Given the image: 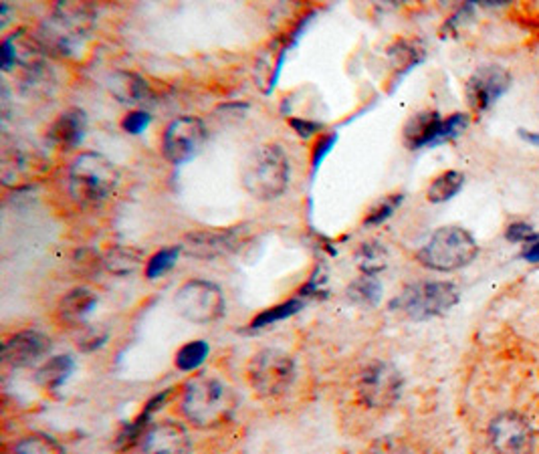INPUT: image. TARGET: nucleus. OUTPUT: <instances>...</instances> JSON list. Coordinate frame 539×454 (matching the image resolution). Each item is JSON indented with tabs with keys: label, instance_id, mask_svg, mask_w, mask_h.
<instances>
[{
	"label": "nucleus",
	"instance_id": "obj_1",
	"mask_svg": "<svg viewBox=\"0 0 539 454\" xmlns=\"http://www.w3.org/2000/svg\"><path fill=\"white\" fill-rule=\"evenodd\" d=\"M237 404V394L228 384L210 374H196L185 385L182 414L192 427L210 430L233 418Z\"/></svg>",
	"mask_w": 539,
	"mask_h": 454
},
{
	"label": "nucleus",
	"instance_id": "obj_2",
	"mask_svg": "<svg viewBox=\"0 0 539 454\" xmlns=\"http://www.w3.org/2000/svg\"><path fill=\"white\" fill-rule=\"evenodd\" d=\"M95 23L93 8L79 3H59L38 28L37 41L45 51L69 57L83 47Z\"/></svg>",
	"mask_w": 539,
	"mask_h": 454
},
{
	"label": "nucleus",
	"instance_id": "obj_3",
	"mask_svg": "<svg viewBox=\"0 0 539 454\" xmlns=\"http://www.w3.org/2000/svg\"><path fill=\"white\" fill-rule=\"evenodd\" d=\"M120 182L115 164L98 152H83L71 162L69 195L81 206L101 205Z\"/></svg>",
	"mask_w": 539,
	"mask_h": 454
},
{
	"label": "nucleus",
	"instance_id": "obj_4",
	"mask_svg": "<svg viewBox=\"0 0 539 454\" xmlns=\"http://www.w3.org/2000/svg\"><path fill=\"white\" fill-rule=\"evenodd\" d=\"M289 185L287 153L277 143H263L255 148L243 166V186L257 200H273Z\"/></svg>",
	"mask_w": 539,
	"mask_h": 454
},
{
	"label": "nucleus",
	"instance_id": "obj_5",
	"mask_svg": "<svg viewBox=\"0 0 539 454\" xmlns=\"http://www.w3.org/2000/svg\"><path fill=\"white\" fill-rule=\"evenodd\" d=\"M479 253L475 237L460 227H442L420 248L418 260L427 269L439 273L463 269L475 260Z\"/></svg>",
	"mask_w": 539,
	"mask_h": 454
},
{
	"label": "nucleus",
	"instance_id": "obj_6",
	"mask_svg": "<svg viewBox=\"0 0 539 454\" xmlns=\"http://www.w3.org/2000/svg\"><path fill=\"white\" fill-rule=\"evenodd\" d=\"M459 303V289L447 281H422L408 285L394 299L392 309L404 313L414 322L447 313Z\"/></svg>",
	"mask_w": 539,
	"mask_h": 454
},
{
	"label": "nucleus",
	"instance_id": "obj_7",
	"mask_svg": "<svg viewBox=\"0 0 539 454\" xmlns=\"http://www.w3.org/2000/svg\"><path fill=\"white\" fill-rule=\"evenodd\" d=\"M248 382L261 398H277L289 390L295 380L293 357L281 350H263L248 362Z\"/></svg>",
	"mask_w": 539,
	"mask_h": 454
},
{
	"label": "nucleus",
	"instance_id": "obj_8",
	"mask_svg": "<svg viewBox=\"0 0 539 454\" xmlns=\"http://www.w3.org/2000/svg\"><path fill=\"white\" fill-rule=\"evenodd\" d=\"M174 305L186 322L196 325L215 323L225 315L227 309L220 287L210 281H202V279H192V281L182 285L174 295Z\"/></svg>",
	"mask_w": 539,
	"mask_h": 454
},
{
	"label": "nucleus",
	"instance_id": "obj_9",
	"mask_svg": "<svg viewBox=\"0 0 539 454\" xmlns=\"http://www.w3.org/2000/svg\"><path fill=\"white\" fill-rule=\"evenodd\" d=\"M467 128V113H452L447 120H442L439 111H422L412 115L408 123L404 125V142L410 150H420L457 138Z\"/></svg>",
	"mask_w": 539,
	"mask_h": 454
},
{
	"label": "nucleus",
	"instance_id": "obj_10",
	"mask_svg": "<svg viewBox=\"0 0 539 454\" xmlns=\"http://www.w3.org/2000/svg\"><path fill=\"white\" fill-rule=\"evenodd\" d=\"M402 388V374L388 362L365 365L358 378V396L368 408H390L400 398Z\"/></svg>",
	"mask_w": 539,
	"mask_h": 454
},
{
	"label": "nucleus",
	"instance_id": "obj_11",
	"mask_svg": "<svg viewBox=\"0 0 539 454\" xmlns=\"http://www.w3.org/2000/svg\"><path fill=\"white\" fill-rule=\"evenodd\" d=\"M208 138L206 125L200 118L195 115H186V118H178L168 123V128L164 130L162 135V153L170 164H185L192 160L205 146Z\"/></svg>",
	"mask_w": 539,
	"mask_h": 454
},
{
	"label": "nucleus",
	"instance_id": "obj_12",
	"mask_svg": "<svg viewBox=\"0 0 539 454\" xmlns=\"http://www.w3.org/2000/svg\"><path fill=\"white\" fill-rule=\"evenodd\" d=\"M247 238V227H230V228H206L195 230L182 240L180 248L188 257L213 260L218 257L233 255L240 248Z\"/></svg>",
	"mask_w": 539,
	"mask_h": 454
},
{
	"label": "nucleus",
	"instance_id": "obj_13",
	"mask_svg": "<svg viewBox=\"0 0 539 454\" xmlns=\"http://www.w3.org/2000/svg\"><path fill=\"white\" fill-rule=\"evenodd\" d=\"M489 442L497 454H532L535 434L522 414L503 412L489 424Z\"/></svg>",
	"mask_w": 539,
	"mask_h": 454
},
{
	"label": "nucleus",
	"instance_id": "obj_14",
	"mask_svg": "<svg viewBox=\"0 0 539 454\" xmlns=\"http://www.w3.org/2000/svg\"><path fill=\"white\" fill-rule=\"evenodd\" d=\"M512 85V75L499 65H483L469 77L467 81V100L477 113H483L493 108L497 100Z\"/></svg>",
	"mask_w": 539,
	"mask_h": 454
},
{
	"label": "nucleus",
	"instance_id": "obj_15",
	"mask_svg": "<svg viewBox=\"0 0 539 454\" xmlns=\"http://www.w3.org/2000/svg\"><path fill=\"white\" fill-rule=\"evenodd\" d=\"M142 454H192V442L180 422L162 420L142 437Z\"/></svg>",
	"mask_w": 539,
	"mask_h": 454
},
{
	"label": "nucleus",
	"instance_id": "obj_16",
	"mask_svg": "<svg viewBox=\"0 0 539 454\" xmlns=\"http://www.w3.org/2000/svg\"><path fill=\"white\" fill-rule=\"evenodd\" d=\"M51 352V340L41 332L26 330L8 337L3 347V357L13 368H26Z\"/></svg>",
	"mask_w": 539,
	"mask_h": 454
},
{
	"label": "nucleus",
	"instance_id": "obj_17",
	"mask_svg": "<svg viewBox=\"0 0 539 454\" xmlns=\"http://www.w3.org/2000/svg\"><path fill=\"white\" fill-rule=\"evenodd\" d=\"M45 160L25 148H6L3 152V182L6 186L31 185L43 174Z\"/></svg>",
	"mask_w": 539,
	"mask_h": 454
},
{
	"label": "nucleus",
	"instance_id": "obj_18",
	"mask_svg": "<svg viewBox=\"0 0 539 454\" xmlns=\"http://www.w3.org/2000/svg\"><path fill=\"white\" fill-rule=\"evenodd\" d=\"M43 47L37 38L26 37L25 31H18L5 38L0 57H3V67L8 71L15 65L26 67V69H37L43 61Z\"/></svg>",
	"mask_w": 539,
	"mask_h": 454
},
{
	"label": "nucleus",
	"instance_id": "obj_19",
	"mask_svg": "<svg viewBox=\"0 0 539 454\" xmlns=\"http://www.w3.org/2000/svg\"><path fill=\"white\" fill-rule=\"evenodd\" d=\"M88 130V118L83 110H65L49 128V140L61 150H73L79 146Z\"/></svg>",
	"mask_w": 539,
	"mask_h": 454
},
{
	"label": "nucleus",
	"instance_id": "obj_20",
	"mask_svg": "<svg viewBox=\"0 0 539 454\" xmlns=\"http://www.w3.org/2000/svg\"><path fill=\"white\" fill-rule=\"evenodd\" d=\"M110 91L120 103L132 105V108H138V105L148 103L153 98L148 81L130 71H115L110 77Z\"/></svg>",
	"mask_w": 539,
	"mask_h": 454
},
{
	"label": "nucleus",
	"instance_id": "obj_21",
	"mask_svg": "<svg viewBox=\"0 0 539 454\" xmlns=\"http://www.w3.org/2000/svg\"><path fill=\"white\" fill-rule=\"evenodd\" d=\"M95 303H98V297H95V293L90 291V289L85 287L73 289V291L67 293L59 303L61 322L71 323V325L83 323L85 317L93 311Z\"/></svg>",
	"mask_w": 539,
	"mask_h": 454
},
{
	"label": "nucleus",
	"instance_id": "obj_22",
	"mask_svg": "<svg viewBox=\"0 0 539 454\" xmlns=\"http://www.w3.org/2000/svg\"><path fill=\"white\" fill-rule=\"evenodd\" d=\"M345 295H348L352 305H358L362 309H374L378 307L382 299V283L378 281L376 275L362 273L355 281L350 283Z\"/></svg>",
	"mask_w": 539,
	"mask_h": 454
},
{
	"label": "nucleus",
	"instance_id": "obj_23",
	"mask_svg": "<svg viewBox=\"0 0 539 454\" xmlns=\"http://www.w3.org/2000/svg\"><path fill=\"white\" fill-rule=\"evenodd\" d=\"M142 265H143V257L136 248L115 247L103 255V267L118 277L133 275Z\"/></svg>",
	"mask_w": 539,
	"mask_h": 454
},
{
	"label": "nucleus",
	"instance_id": "obj_24",
	"mask_svg": "<svg viewBox=\"0 0 539 454\" xmlns=\"http://www.w3.org/2000/svg\"><path fill=\"white\" fill-rule=\"evenodd\" d=\"M73 372V360L69 355H55L49 362L43 364L37 372V382L43 385L45 390H57L59 385L69 378Z\"/></svg>",
	"mask_w": 539,
	"mask_h": 454
},
{
	"label": "nucleus",
	"instance_id": "obj_25",
	"mask_svg": "<svg viewBox=\"0 0 539 454\" xmlns=\"http://www.w3.org/2000/svg\"><path fill=\"white\" fill-rule=\"evenodd\" d=\"M465 185V174L459 170H447L442 172L440 176L430 182L427 190V198L430 202H447L452 196H457L460 188Z\"/></svg>",
	"mask_w": 539,
	"mask_h": 454
},
{
	"label": "nucleus",
	"instance_id": "obj_26",
	"mask_svg": "<svg viewBox=\"0 0 539 454\" xmlns=\"http://www.w3.org/2000/svg\"><path fill=\"white\" fill-rule=\"evenodd\" d=\"M355 263L364 275H376L388 265V250L376 240L362 243L358 253H355Z\"/></svg>",
	"mask_w": 539,
	"mask_h": 454
},
{
	"label": "nucleus",
	"instance_id": "obj_27",
	"mask_svg": "<svg viewBox=\"0 0 539 454\" xmlns=\"http://www.w3.org/2000/svg\"><path fill=\"white\" fill-rule=\"evenodd\" d=\"M208 352H210V345L202 340L182 345L176 354V368L182 372L198 370L200 365L205 364Z\"/></svg>",
	"mask_w": 539,
	"mask_h": 454
},
{
	"label": "nucleus",
	"instance_id": "obj_28",
	"mask_svg": "<svg viewBox=\"0 0 539 454\" xmlns=\"http://www.w3.org/2000/svg\"><path fill=\"white\" fill-rule=\"evenodd\" d=\"M303 301L301 299H291V301H285V303H279L271 309H267L261 315H257L255 320L251 322V330H263V327L273 325L277 322H283L287 317L295 315L297 311H301Z\"/></svg>",
	"mask_w": 539,
	"mask_h": 454
},
{
	"label": "nucleus",
	"instance_id": "obj_29",
	"mask_svg": "<svg viewBox=\"0 0 539 454\" xmlns=\"http://www.w3.org/2000/svg\"><path fill=\"white\" fill-rule=\"evenodd\" d=\"M15 454H65L63 447L47 434H31L16 444Z\"/></svg>",
	"mask_w": 539,
	"mask_h": 454
},
{
	"label": "nucleus",
	"instance_id": "obj_30",
	"mask_svg": "<svg viewBox=\"0 0 539 454\" xmlns=\"http://www.w3.org/2000/svg\"><path fill=\"white\" fill-rule=\"evenodd\" d=\"M180 247H170V248H162L156 255H152L146 263V277L148 279H158L162 275H166L168 270L176 265V260L180 257Z\"/></svg>",
	"mask_w": 539,
	"mask_h": 454
},
{
	"label": "nucleus",
	"instance_id": "obj_31",
	"mask_svg": "<svg viewBox=\"0 0 539 454\" xmlns=\"http://www.w3.org/2000/svg\"><path fill=\"white\" fill-rule=\"evenodd\" d=\"M404 200L402 195H392L388 198H384L380 205L376 208H372L368 212V216L364 218V225L370 227V225H380V222H384L386 218H390L394 215V210H396L400 206V202Z\"/></svg>",
	"mask_w": 539,
	"mask_h": 454
},
{
	"label": "nucleus",
	"instance_id": "obj_32",
	"mask_svg": "<svg viewBox=\"0 0 539 454\" xmlns=\"http://www.w3.org/2000/svg\"><path fill=\"white\" fill-rule=\"evenodd\" d=\"M505 237H507V240H512V243L527 245L537 238V233L527 225V222H513V225L507 227Z\"/></svg>",
	"mask_w": 539,
	"mask_h": 454
},
{
	"label": "nucleus",
	"instance_id": "obj_33",
	"mask_svg": "<svg viewBox=\"0 0 539 454\" xmlns=\"http://www.w3.org/2000/svg\"><path fill=\"white\" fill-rule=\"evenodd\" d=\"M150 125V113L148 111H130L126 118L122 120V128L128 133H142Z\"/></svg>",
	"mask_w": 539,
	"mask_h": 454
},
{
	"label": "nucleus",
	"instance_id": "obj_34",
	"mask_svg": "<svg viewBox=\"0 0 539 454\" xmlns=\"http://www.w3.org/2000/svg\"><path fill=\"white\" fill-rule=\"evenodd\" d=\"M291 125L297 130V133L301 135V138H310L317 130H320V125L313 123V121H301V120H291Z\"/></svg>",
	"mask_w": 539,
	"mask_h": 454
},
{
	"label": "nucleus",
	"instance_id": "obj_35",
	"mask_svg": "<svg viewBox=\"0 0 539 454\" xmlns=\"http://www.w3.org/2000/svg\"><path fill=\"white\" fill-rule=\"evenodd\" d=\"M522 257L529 260V263H539V235L535 240H532V243L525 245Z\"/></svg>",
	"mask_w": 539,
	"mask_h": 454
},
{
	"label": "nucleus",
	"instance_id": "obj_36",
	"mask_svg": "<svg viewBox=\"0 0 539 454\" xmlns=\"http://www.w3.org/2000/svg\"><path fill=\"white\" fill-rule=\"evenodd\" d=\"M333 142H335V135H330V138H327V140L320 142V146H317V153H315V158H313V164H315V166H317V162L322 160V153L325 156L327 150H330V146H332Z\"/></svg>",
	"mask_w": 539,
	"mask_h": 454
},
{
	"label": "nucleus",
	"instance_id": "obj_37",
	"mask_svg": "<svg viewBox=\"0 0 539 454\" xmlns=\"http://www.w3.org/2000/svg\"><path fill=\"white\" fill-rule=\"evenodd\" d=\"M519 138L525 140L527 143H532V146H537L539 148V133L527 132V130H519Z\"/></svg>",
	"mask_w": 539,
	"mask_h": 454
}]
</instances>
